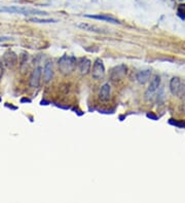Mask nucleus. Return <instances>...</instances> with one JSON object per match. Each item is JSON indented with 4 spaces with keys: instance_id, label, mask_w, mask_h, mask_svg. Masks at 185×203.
<instances>
[{
    "instance_id": "f257e3e1",
    "label": "nucleus",
    "mask_w": 185,
    "mask_h": 203,
    "mask_svg": "<svg viewBox=\"0 0 185 203\" xmlns=\"http://www.w3.org/2000/svg\"><path fill=\"white\" fill-rule=\"evenodd\" d=\"M76 59L74 56L65 55L59 59V70L63 75H70L76 68Z\"/></svg>"
},
{
    "instance_id": "f03ea898",
    "label": "nucleus",
    "mask_w": 185,
    "mask_h": 203,
    "mask_svg": "<svg viewBox=\"0 0 185 203\" xmlns=\"http://www.w3.org/2000/svg\"><path fill=\"white\" fill-rule=\"evenodd\" d=\"M0 13H20L25 14V16H30V14H46V13L38 10H33V8L28 7H19V6H0Z\"/></svg>"
},
{
    "instance_id": "7ed1b4c3",
    "label": "nucleus",
    "mask_w": 185,
    "mask_h": 203,
    "mask_svg": "<svg viewBox=\"0 0 185 203\" xmlns=\"http://www.w3.org/2000/svg\"><path fill=\"white\" fill-rule=\"evenodd\" d=\"M127 66L126 65H118L113 67L111 70H110L109 76H110V80L112 82H117L120 81V80L124 79V77L127 75Z\"/></svg>"
},
{
    "instance_id": "20e7f679",
    "label": "nucleus",
    "mask_w": 185,
    "mask_h": 203,
    "mask_svg": "<svg viewBox=\"0 0 185 203\" xmlns=\"http://www.w3.org/2000/svg\"><path fill=\"white\" fill-rule=\"evenodd\" d=\"M170 90L176 97H180L185 92V84L179 77H173L170 81Z\"/></svg>"
},
{
    "instance_id": "39448f33",
    "label": "nucleus",
    "mask_w": 185,
    "mask_h": 203,
    "mask_svg": "<svg viewBox=\"0 0 185 203\" xmlns=\"http://www.w3.org/2000/svg\"><path fill=\"white\" fill-rule=\"evenodd\" d=\"M92 76L95 80H101L105 76V67H104L103 62L100 59H96V62L94 63L92 66Z\"/></svg>"
},
{
    "instance_id": "423d86ee",
    "label": "nucleus",
    "mask_w": 185,
    "mask_h": 203,
    "mask_svg": "<svg viewBox=\"0 0 185 203\" xmlns=\"http://www.w3.org/2000/svg\"><path fill=\"white\" fill-rule=\"evenodd\" d=\"M41 75H42V68L41 67H36L32 72L31 76H30V86L32 88H37L40 84V80H41Z\"/></svg>"
},
{
    "instance_id": "0eeeda50",
    "label": "nucleus",
    "mask_w": 185,
    "mask_h": 203,
    "mask_svg": "<svg viewBox=\"0 0 185 203\" xmlns=\"http://www.w3.org/2000/svg\"><path fill=\"white\" fill-rule=\"evenodd\" d=\"M3 64L10 69H13L18 64V56L16 52H14L13 50H8L5 52L3 56Z\"/></svg>"
},
{
    "instance_id": "6e6552de",
    "label": "nucleus",
    "mask_w": 185,
    "mask_h": 203,
    "mask_svg": "<svg viewBox=\"0 0 185 203\" xmlns=\"http://www.w3.org/2000/svg\"><path fill=\"white\" fill-rule=\"evenodd\" d=\"M43 79L45 82H49L53 76V66L50 61H47L43 67Z\"/></svg>"
},
{
    "instance_id": "1a4fd4ad",
    "label": "nucleus",
    "mask_w": 185,
    "mask_h": 203,
    "mask_svg": "<svg viewBox=\"0 0 185 203\" xmlns=\"http://www.w3.org/2000/svg\"><path fill=\"white\" fill-rule=\"evenodd\" d=\"M151 74H152V71L149 70V69H146V70H141L137 73L136 75V79L140 84H145L146 82L150 79L151 77Z\"/></svg>"
},
{
    "instance_id": "9d476101",
    "label": "nucleus",
    "mask_w": 185,
    "mask_h": 203,
    "mask_svg": "<svg viewBox=\"0 0 185 203\" xmlns=\"http://www.w3.org/2000/svg\"><path fill=\"white\" fill-rule=\"evenodd\" d=\"M160 85V77L159 76H154L153 78L151 79L150 83H149V86L147 88V91H146V95H149V94H153L157 89H159Z\"/></svg>"
},
{
    "instance_id": "9b49d317",
    "label": "nucleus",
    "mask_w": 185,
    "mask_h": 203,
    "mask_svg": "<svg viewBox=\"0 0 185 203\" xmlns=\"http://www.w3.org/2000/svg\"><path fill=\"white\" fill-rule=\"evenodd\" d=\"M86 17H89V19H94V20H100V21H105V22H109L112 24H120L118 20L114 19L112 17L106 16V14H86Z\"/></svg>"
},
{
    "instance_id": "f8f14e48",
    "label": "nucleus",
    "mask_w": 185,
    "mask_h": 203,
    "mask_svg": "<svg viewBox=\"0 0 185 203\" xmlns=\"http://www.w3.org/2000/svg\"><path fill=\"white\" fill-rule=\"evenodd\" d=\"M91 66H92V63L89 61V59H81L80 62L78 63V67H79V71L82 75H86L89 71H91Z\"/></svg>"
},
{
    "instance_id": "ddd939ff",
    "label": "nucleus",
    "mask_w": 185,
    "mask_h": 203,
    "mask_svg": "<svg viewBox=\"0 0 185 203\" xmlns=\"http://www.w3.org/2000/svg\"><path fill=\"white\" fill-rule=\"evenodd\" d=\"M110 94H111V88H110V85L108 83H105L100 89L99 92V98L101 101L106 102L110 98Z\"/></svg>"
},
{
    "instance_id": "4468645a",
    "label": "nucleus",
    "mask_w": 185,
    "mask_h": 203,
    "mask_svg": "<svg viewBox=\"0 0 185 203\" xmlns=\"http://www.w3.org/2000/svg\"><path fill=\"white\" fill-rule=\"evenodd\" d=\"M78 27L80 29L82 30H85V31H91V32H101L97 27L95 26H92V25H89V24H79Z\"/></svg>"
},
{
    "instance_id": "2eb2a0df",
    "label": "nucleus",
    "mask_w": 185,
    "mask_h": 203,
    "mask_svg": "<svg viewBox=\"0 0 185 203\" xmlns=\"http://www.w3.org/2000/svg\"><path fill=\"white\" fill-rule=\"evenodd\" d=\"M170 124L177 126L179 128H185V120H174V119H170Z\"/></svg>"
},
{
    "instance_id": "dca6fc26",
    "label": "nucleus",
    "mask_w": 185,
    "mask_h": 203,
    "mask_svg": "<svg viewBox=\"0 0 185 203\" xmlns=\"http://www.w3.org/2000/svg\"><path fill=\"white\" fill-rule=\"evenodd\" d=\"M30 22H34V23H56L57 21L56 20H53V19H46V20H40V19H30L29 20Z\"/></svg>"
},
{
    "instance_id": "f3484780",
    "label": "nucleus",
    "mask_w": 185,
    "mask_h": 203,
    "mask_svg": "<svg viewBox=\"0 0 185 203\" xmlns=\"http://www.w3.org/2000/svg\"><path fill=\"white\" fill-rule=\"evenodd\" d=\"M147 117H148V118H150V119H152V120H157V116H156V115H154L153 113H148V114H147Z\"/></svg>"
},
{
    "instance_id": "a211bd4d",
    "label": "nucleus",
    "mask_w": 185,
    "mask_h": 203,
    "mask_svg": "<svg viewBox=\"0 0 185 203\" xmlns=\"http://www.w3.org/2000/svg\"><path fill=\"white\" fill-rule=\"evenodd\" d=\"M3 73H4L3 65H2V63H0V79H1V77L3 76Z\"/></svg>"
},
{
    "instance_id": "6ab92c4d",
    "label": "nucleus",
    "mask_w": 185,
    "mask_h": 203,
    "mask_svg": "<svg viewBox=\"0 0 185 203\" xmlns=\"http://www.w3.org/2000/svg\"><path fill=\"white\" fill-rule=\"evenodd\" d=\"M184 100H185V92H184Z\"/></svg>"
},
{
    "instance_id": "aec40b11",
    "label": "nucleus",
    "mask_w": 185,
    "mask_h": 203,
    "mask_svg": "<svg viewBox=\"0 0 185 203\" xmlns=\"http://www.w3.org/2000/svg\"><path fill=\"white\" fill-rule=\"evenodd\" d=\"M0 102H1V98H0Z\"/></svg>"
}]
</instances>
